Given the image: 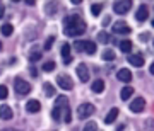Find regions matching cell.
I'll return each instance as SVG.
<instances>
[{
	"instance_id": "1",
	"label": "cell",
	"mask_w": 154,
	"mask_h": 131,
	"mask_svg": "<svg viewBox=\"0 0 154 131\" xmlns=\"http://www.w3.org/2000/svg\"><path fill=\"white\" fill-rule=\"evenodd\" d=\"M63 31L67 36H81L86 33V22L81 16H69L63 21Z\"/></svg>"
},
{
	"instance_id": "2",
	"label": "cell",
	"mask_w": 154,
	"mask_h": 131,
	"mask_svg": "<svg viewBox=\"0 0 154 131\" xmlns=\"http://www.w3.org/2000/svg\"><path fill=\"white\" fill-rule=\"evenodd\" d=\"M94 112H96V107L89 102H84L77 107V118H79V119H86L89 116H93Z\"/></svg>"
},
{
	"instance_id": "3",
	"label": "cell",
	"mask_w": 154,
	"mask_h": 131,
	"mask_svg": "<svg viewBox=\"0 0 154 131\" xmlns=\"http://www.w3.org/2000/svg\"><path fill=\"white\" fill-rule=\"evenodd\" d=\"M14 89H16V92L19 95H26V94L31 92V85L24 78H21V77H17L16 80H14Z\"/></svg>"
},
{
	"instance_id": "4",
	"label": "cell",
	"mask_w": 154,
	"mask_h": 131,
	"mask_svg": "<svg viewBox=\"0 0 154 131\" xmlns=\"http://www.w3.org/2000/svg\"><path fill=\"white\" fill-rule=\"evenodd\" d=\"M130 7H132L130 0H120V2L113 4V12L118 14V16H123V14H127V12L130 10Z\"/></svg>"
},
{
	"instance_id": "5",
	"label": "cell",
	"mask_w": 154,
	"mask_h": 131,
	"mask_svg": "<svg viewBox=\"0 0 154 131\" xmlns=\"http://www.w3.org/2000/svg\"><path fill=\"white\" fill-rule=\"evenodd\" d=\"M57 83L63 90H72V87H74V82H72V78L69 75H58L57 77Z\"/></svg>"
},
{
	"instance_id": "6",
	"label": "cell",
	"mask_w": 154,
	"mask_h": 131,
	"mask_svg": "<svg viewBox=\"0 0 154 131\" xmlns=\"http://www.w3.org/2000/svg\"><path fill=\"white\" fill-rule=\"evenodd\" d=\"M113 33H116V34H128V33H132V29H130V26H128L127 22L118 21V22L113 24Z\"/></svg>"
},
{
	"instance_id": "7",
	"label": "cell",
	"mask_w": 154,
	"mask_h": 131,
	"mask_svg": "<svg viewBox=\"0 0 154 131\" xmlns=\"http://www.w3.org/2000/svg\"><path fill=\"white\" fill-rule=\"evenodd\" d=\"M128 107H130V111H132V112H142L144 107H146V99H142V97L134 99Z\"/></svg>"
},
{
	"instance_id": "8",
	"label": "cell",
	"mask_w": 154,
	"mask_h": 131,
	"mask_svg": "<svg viewBox=\"0 0 154 131\" xmlns=\"http://www.w3.org/2000/svg\"><path fill=\"white\" fill-rule=\"evenodd\" d=\"M75 71H77V75H79V80L81 82L86 83L89 80V70H88V66H86V63H79Z\"/></svg>"
},
{
	"instance_id": "9",
	"label": "cell",
	"mask_w": 154,
	"mask_h": 131,
	"mask_svg": "<svg viewBox=\"0 0 154 131\" xmlns=\"http://www.w3.org/2000/svg\"><path fill=\"white\" fill-rule=\"evenodd\" d=\"M116 77H118V80H120V82L128 83L130 80H132V71L128 70V68H122V70L116 71Z\"/></svg>"
},
{
	"instance_id": "10",
	"label": "cell",
	"mask_w": 154,
	"mask_h": 131,
	"mask_svg": "<svg viewBox=\"0 0 154 131\" xmlns=\"http://www.w3.org/2000/svg\"><path fill=\"white\" fill-rule=\"evenodd\" d=\"M149 17V9L146 5H140L137 9V12H135V19H137L139 22H146Z\"/></svg>"
},
{
	"instance_id": "11",
	"label": "cell",
	"mask_w": 154,
	"mask_h": 131,
	"mask_svg": "<svg viewBox=\"0 0 154 131\" xmlns=\"http://www.w3.org/2000/svg\"><path fill=\"white\" fill-rule=\"evenodd\" d=\"M41 109V104L36 100V99H31L28 104H26V111H28L29 114H34V112H39Z\"/></svg>"
},
{
	"instance_id": "12",
	"label": "cell",
	"mask_w": 154,
	"mask_h": 131,
	"mask_svg": "<svg viewBox=\"0 0 154 131\" xmlns=\"http://www.w3.org/2000/svg\"><path fill=\"white\" fill-rule=\"evenodd\" d=\"M12 116H14V112H12V109L7 106V104H4L2 107H0V119H4V121H9L12 119Z\"/></svg>"
},
{
	"instance_id": "13",
	"label": "cell",
	"mask_w": 154,
	"mask_h": 131,
	"mask_svg": "<svg viewBox=\"0 0 154 131\" xmlns=\"http://www.w3.org/2000/svg\"><path fill=\"white\" fill-rule=\"evenodd\" d=\"M62 56H63V63L65 65H69L72 61V56H70V44L63 43L62 44Z\"/></svg>"
},
{
	"instance_id": "14",
	"label": "cell",
	"mask_w": 154,
	"mask_h": 131,
	"mask_svg": "<svg viewBox=\"0 0 154 131\" xmlns=\"http://www.w3.org/2000/svg\"><path fill=\"white\" fill-rule=\"evenodd\" d=\"M91 90H93L94 94H101L103 90H105V82L101 80V78H98V80H94L93 85H91Z\"/></svg>"
},
{
	"instance_id": "15",
	"label": "cell",
	"mask_w": 154,
	"mask_h": 131,
	"mask_svg": "<svg viewBox=\"0 0 154 131\" xmlns=\"http://www.w3.org/2000/svg\"><path fill=\"white\" fill-rule=\"evenodd\" d=\"M118 112H120V111L116 109V107H113V109L108 111V114H106V118H105V123H106V124H111V123H113V121L118 118Z\"/></svg>"
},
{
	"instance_id": "16",
	"label": "cell",
	"mask_w": 154,
	"mask_h": 131,
	"mask_svg": "<svg viewBox=\"0 0 154 131\" xmlns=\"http://www.w3.org/2000/svg\"><path fill=\"white\" fill-rule=\"evenodd\" d=\"M128 63L134 65V66H142L144 65L142 55H130V56H128Z\"/></svg>"
},
{
	"instance_id": "17",
	"label": "cell",
	"mask_w": 154,
	"mask_h": 131,
	"mask_svg": "<svg viewBox=\"0 0 154 131\" xmlns=\"http://www.w3.org/2000/svg\"><path fill=\"white\" fill-rule=\"evenodd\" d=\"M132 94H134V89L130 87V85H125V87L122 89V92H120L122 100H127V99H130V97H132Z\"/></svg>"
},
{
	"instance_id": "18",
	"label": "cell",
	"mask_w": 154,
	"mask_h": 131,
	"mask_svg": "<svg viewBox=\"0 0 154 131\" xmlns=\"http://www.w3.org/2000/svg\"><path fill=\"white\" fill-rule=\"evenodd\" d=\"M55 107H58V109H65V107H69V99H67L65 95H60V97L55 100Z\"/></svg>"
},
{
	"instance_id": "19",
	"label": "cell",
	"mask_w": 154,
	"mask_h": 131,
	"mask_svg": "<svg viewBox=\"0 0 154 131\" xmlns=\"http://www.w3.org/2000/svg\"><path fill=\"white\" fill-rule=\"evenodd\" d=\"M84 51L89 53V55H94L96 53V44L93 41H84Z\"/></svg>"
},
{
	"instance_id": "20",
	"label": "cell",
	"mask_w": 154,
	"mask_h": 131,
	"mask_svg": "<svg viewBox=\"0 0 154 131\" xmlns=\"http://www.w3.org/2000/svg\"><path fill=\"white\" fill-rule=\"evenodd\" d=\"M120 51L122 53H130V51H132V41H128V39L122 41L120 43Z\"/></svg>"
},
{
	"instance_id": "21",
	"label": "cell",
	"mask_w": 154,
	"mask_h": 131,
	"mask_svg": "<svg viewBox=\"0 0 154 131\" xmlns=\"http://www.w3.org/2000/svg\"><path fill=\"white\" fill-rule=\"evenodd\" d=\"M43 90H45V94H46L48 97H53V95H55V87H53L50 82H46L43 85Z\"/></svg>"
},
{
	"instance_id": "22",
	"label": "cell",
	"mask_w": 154,
	"mask_h": 131,
	"mask_svg": "<svg viewBox=\"0 0 154 131\" xmlns=\"http://www.w3.org/2000/svg\"><path fill=\"white\" fill-rule=\"evenodd\" d=\"M0 33L4 34V36H11V34L14 33V26H12V24H4L2 29H0Z\"/></svg>"
},
{
	"instance_id": "23",
	"label": "cell",
	"mask_w": 154,
	"mask_h": 131,
	"mask_svg": "<svg viewBox=\"0 0 154 131\" xmlns=\"http://www.w3.org/2000/svg\"><path fill=\"white\" fill-rule=\"evenodd\" d=\"M103 60L113 61L115 60V51H113V49H105V51H103Z\"/></svg>"
},
{
	"instance_id": "24",
	"label": "cell",
	"mask_w": 154,
	"mask_h": 131,
	"mask_svg": "<svg viewBox=\"0 0 154 131\" xmlns=\"http://www.w3.org/2000/svg\"><path fill=\"white\" fill-rule=\"evenodd\" d=\"M101 10H103V5H101V4H93V5H91V14H93V16H99Z\"/></svg>"
},
{
	"instance_id": "25",
	"label": "cell",
	"mask_w": 154,
	"mask_h": 131,
	"mask_svg": "<svg viewBox=\"0 0 154 131\" xmlns=\"http://www.w3.org/2000/svg\"><path fill=\"white\" fill-rule=\"evenodd\" d=\"M98 41H99L101 44H106L108 41H110V36H108V34H106L105 31H101V33L98 34Z\"/></svg>"
},
{
	"instance_id": "26",
	"label": "cell",
	"mask_w": 154,
	"mask_h": 131,
	"mask_svg": "<svg viewBox=\"0 0 154 131\" xmlns=\"http://www.w3.org/2000/svg\"><path fill=\"white\" fill-rule=\"evenodd\" d=\"M82 131H98V124L94 123V121H89L88 124L84 126V130Z\"/></svg>"
},
{
	"instance_id": "27",
	"label": "cell",
	"mask_w": 154,
	"mask_h": 131,
	"mask_svg": "<svg viewBox=\"0 0 154 131\" xmlns=\"http://www.w3.org/2000/svg\"><path fill=\"white\" fill-rule=\"evenodd\" d=\"M55 70V61H46L43 63V71H53Z\"/></svg>"
},
{
	"instance_id": "28",
	"label": "cell",
	"mask_w": 154,
	"mask_h": 131,
	"mask_svg": "<svg viewBox=\"0 0 154 131\" xmlns=\"http://www.w3.org/2000/svg\"><path fill=\"white\" fill-rule=\"evenodd\" d=\"M53 43H55V36H50V38L46 39V41H45V51H48V49H51Z\"/></svg>"
},
{
	"instance_id": "29",
	"label": "cell",
	"mask_w": 154,
	"mask_h": 131,
	"mask_svg": "<svg viewBox=\"0 0 154 131\" xmlns=\"http://www.w3.org/2000/svg\"><path fill=\"white\" fill-rule=\"evenodd\" d=\"M51 118L55 121H60L62 118V109H58V107H53V111H51Z\"/></svg>"
},
{
	"instance_id": "30",
	"label": "cell",
	"mask_w": 154,
	"mask_h": 131,
	"mask_svg": "<svg viewBox=\"0 0 154 131\" xmlns=\"http://www.w3.org/2000/svg\"><path fill=\"white\" fill-rule=\"evenodd\" d=\"M7 95H9V89H7V85H0V99L4 100V99H7Z\"/></svg>"
},
{
	"instance_id": "31",
	"label": "cell",
	"mask_w": 154,
	"mask_h": 131,
	"mask_svg": "<svg viewBox=\"0 0 154 131\" xmlns=\"http://www.w3.org/2000/svg\"><path fill=\"white\" fill-rule=\"evenodd\" d=\"M38 60H41V53L39 51H34V53L29 55V61H38Z\"/></svg>"
},
{
	"instance_id": "32",
	"label": "cell",
	"mask_w": 154,
	"mask_h": 131,
	"mask_svg": "<svg viewBox=\"0 0 154 131\" xmlns=\"http://www.w3.org/2000/svg\"><path fill=\"white\" fill-rule=\"evenodd\" d=\"M74 49L75 51H84V41H75L74 43Z\"/></svg>"
},
{
	"instance_id": "33",
	"label": "cell",
	"mask_w": 154,
	"mask_h": 131,
	"mask_svg": "<svg viewBox=\"0 0 154 131\" xmlns=\"http://www.w3.org/2000/svg\"><path fill=\"white\" fill-rule=\"evenodd\" d=\"M4 14H5V7H4V4H0V19L4 17Z\"/></svg>"
},
{
	"instance_id": "34",
	"label": "cell",
	"mask_w": 154,
	"mask_h": 131,
	"mask_svg": "<svg viewBox=\"0 0 154 131\" xmlns=\"http://www.w3.org/2000/svg\"><path fill=\"white\" fill-rule=\"evenodd\" d=\"M29 73H31V75H33L34 78L38 77V70H36V68H31V70H29Z\"/></svg>"
},
{
	"instance_id": "35",
	"label": "cell",
	"mask_w": 154,
	"mask_h": 131,
	"mask_svg": "<svg viewBox=\"0 0 154 131\" xmlns=\"http://www.w3.org/2000/svg\"><path fill=\"white\" fill-rule=\"evenodd\" d=\"M149 71H151V75H154V63L151 66H149Z\"/></svg>"
},
{
	"instance_id": "36",
	"label": "cell",
	"mask_w": 154,
	"mask_h": 131,
	"mask_svg": "<svg viewBox=\"0 0 154 131\" xmlns=\"http://www.w3.org/2000/svg\"><path fill=\"white\" fill-rule=\"evenodd\" d=\"M26 4H28V5H34L36 2H34V0H26Z\"/></svg>"
},
{
	"instance_id": "37",
	"label": "cell",
	"mask_w": 154,
	"mask_h": 131,
	"mask_svg": "<svg viewBox=\"0 0 154 131\" xmlns=\"http://www.w3.org/2000/svg\"><path fill=\"white\" fill-rule=\"evenodd\" d=\"M103 24H105V26H108V24H110V17H106L105 21H103Z\"/></svg>"
},
{
	"instance_id": "38",
	"label": "cell",
	"mask_w": 154,
	"mask_h": 131,
	"mask_svg": "<svg viewBox=\"0 0 154 131\" xmlns=\"http://www.w3.org/2000/svg\"><path fill=\"white\" fill-rule=\"evenodd\" d=\"M0 131H19V130H12V128H5V130H0Z\"/></svg>"
},
{
	"instance_id": "39",
	"label": "cell",
	"mask_w": 154,
	"mask_h": 131,
	"mask_svg": "<svg viewBox=\"0 0 154 131\" xmlns=\"http://www.w3.org/2000/svg\"><path fill=\"white\" fill-rule=\"evenodd\" d=\"M151 24H152V28H154V19H152V22H151Z\"/></svg>"
},
{
	"instance_id": "40",
	"label": "cell",
	"mask_w": 154,
	"mask_h": 131,
	"mask_svg": "<svg viewBox=\"0 0 154 131\" xmlns=\"http://www.w3.org/2000/svg\"><path fill=\"white\" fill-rule=\"evenodd\" d=\"M0 49H2V43H0Z\"/></svg>"
}]
</instances>
